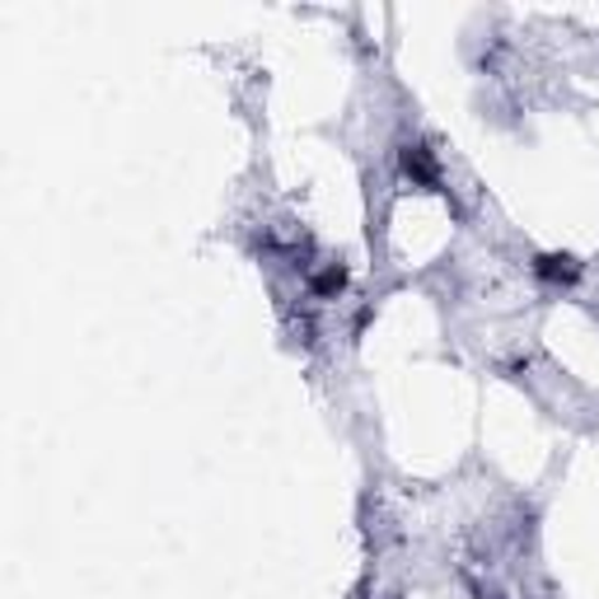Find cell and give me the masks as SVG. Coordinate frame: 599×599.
Returning <instances> with one entry per match:
<instances>
[{
    "instance_id": "cell-1",
    "label": "cell",
    "mask_w": 599,
    "mask_h": 599,
    "mask_svg": "<svg viewBox=\"0 0 599 599\" xmlns=\"http://www.w3.org/2000/svg\"><path fill=\"white\" fill-rule=\"evenodd\" d=\"M530 268H534V276L543 281V286H576L580 272H586V262H580L576 253H539Z\"/></svg>"
}]
</instances>
